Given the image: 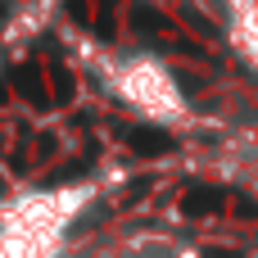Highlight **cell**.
Wrapping results in <instances>:
<instances>
[{"mask_svg": "<svg viewBox=\"0 0 258 258\" xmlns=\"http://www.w3.org/2000/svg\"><path fill=\"white\" fill-rule=\"evenodd\" d=\"M91 186H50L0 200V258H73L68 231Z\"/></svg>", "mask_w": 258, "mask_h": 258, "instance_id": "6da1fadb", "label": "cell"}, {"mask_svg": "<svg viewBox=\"0 0 258 258\" xmlns=\"http://www.w3.org/2000/svg\"><path fill=\"white\" fill-rule=\"evenodd\" d=\"M222 9H227V27H231L236 50L249 63H258V0H222Z\"/></svg>", "mask_w": 258, "mask_h": 258, "instance_id": "277c9868", "label": "cell"}, {"mask_svg": "<svg viewBox=\"0 0 258 258\" xmlns=\"http://www.w3.org/2000/svg\"><path fill=\"white\" fill-rule=\"evenodd\" d=\"M82 258H195L177 236H159V231H132V236H113L91 245Z\"/></svg>", "mask_w": 258, "mask_h": 258, "instance_id": "3957f363", "label": "cell"}, {"mask_svg": "<svg viewBox=\"0 0 258 258\" xmlns=\"http://www.w3.org/2000/svg\"><path fill=\"white\" fill-rule=\"evenodd\" d=\"M213 168H218V177H227V181L245 186L249 195H258V118L236 122L213 145Z\"/></svg>", "mask_w": 258, "mask_h": 258, "instance_id": "7a4b0ae2", "label": "cell"}]
</instances>
